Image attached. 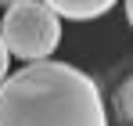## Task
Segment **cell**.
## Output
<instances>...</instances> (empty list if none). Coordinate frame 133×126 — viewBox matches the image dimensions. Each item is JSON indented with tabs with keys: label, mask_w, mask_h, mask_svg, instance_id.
<instances>
[{
	"label": "cell",
	"mask_w": 133,
	"mask_h": 126,
	"mask_svg": "<svg viewBox=\"0 0 133 126\" xmlns=\"http://www.w3.org/2000/svg\"><path fill=\"white\" fill-rule=\"evenodd\" d=\"M0 126H108V115L83 68L43 58L4 76Z\"/></svg>",
	"instance_id": "6da1fadb"
},
{
	"label": "cell",
	"mask_w": 133,
	"mask_h": 126,
	"mask_svg": "<svg viewBox=\"0 0 133 126\" xmlns=\"http://www.w3.org/2000/svg\"><path fill=\"white\" fill-rule=\"evenodd\" d=\"M0 43L11 58L43 61L61 43V18L47 7L43 0H18L4 11L0 22Z\"/></svg>",
	"instance_id": "7a4b0ae2"
},
{
	"label": "cell",
	"mask_w": 133,
	"mask_h": 126,
	"mask_svg": "<svg viewBox=\"0 0 133 126\" xmlns=\"http://www.w3.org/2000/svg\"><path fill=\"white\" fill-rule=\"evenodd\" d=\"M47 7L58 15V18H68V22H94L101 15H108L119 0H43Z\"/></svg>",
	"instance_id": "3957f363"
},
{
	"label": "cell",
	"mask_w": 133,
	"mask_h": 126,
	"mask_svg": "<svg viewBox=\"0 0 133 126\" xmlns=\"http://www.w3.org/2000/svg\"><path fill=\"white\" fill-rule=\"evenodd\" d=\"M119 108H122V119H130V83H122L119 90Z\"/></svg>",
	"instance_id": "277c9868"
},
{
	"label": "cell",
	"mask_w": 133,
	"mask_h": 126,
	"mask_svg": "<svg viewBox=\"0 0 133 126\" xmlns=\"http://www.w3.org/2000/svg\"><path fill=\"white\" fill-rule=\"evenodd\" d=\"M7 61H11V54H7L4 43H0V83H4V76H7Z\"/></svg>",
	"instance_id": "5b68a950"
},
{
	"label": "cell",
	"mask_w": 133,
	"mask_h": 126,
	"mask_svg": "<svg viewBox=\"0 0 133 126\" xmlns=\"http://www.w3.org/2000/svg\"><path fill=\"white\" fill-rule=\"evenodd\" d=\"M0 4H4V7H11V4H18V0H0Z\"/></svg>",
	"instance_id": "8992f818"
}]
</instances>
